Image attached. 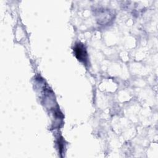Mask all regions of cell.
Returning <instances> with one entry per match:
<instances>
[{
  "mask_svg": "<svg viewBox=\"0 0 158 158\" xmlns=\"http://www.w3.org/2000/svg\"><path fill=\"white\" fill-rule=\"evenodd\" d=\"M75 55L76 57L78 60L80 61L85 62L86 60V56H87V53L86 51L83 44H78L75 46Z\"/></svg>",
  "mask_w": 158,
  "mask_h": 158,
  "instance_id": "1",
  "label": "cell"
}]
</instances>
